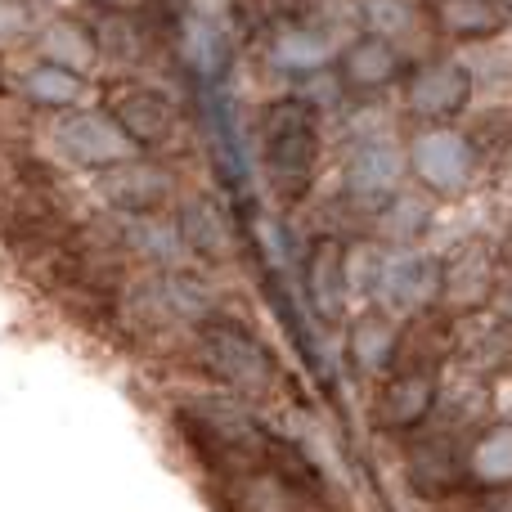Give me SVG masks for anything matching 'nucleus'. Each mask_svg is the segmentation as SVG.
<instances>
[{"label":"nucleus","mask_w":512,"mask_h":512,"mask_svg":"<svg viewBox=\"0 0 512 512\" xmlns=\"http://www.w3.org/2000/svg\"><path fill=\"white\" fill-rule=\"evenodd\" d=\"M261 144H265V171L283 198H301L315 180L319 162V135H315V108L306 99H279L261 117Z\"/></svg>","instance_id":"f257e3e1"},{"label":"nucleus","mask_w":512,"mask_h":512,"mask_svg":"<svg viewBox=\"0 0 512 512\" xmlns=\"http://www.w3.org/2000/svg\"><path fill=\"white\" fill-rule=\"evenodd\" d=\"M203 360L207 369L216 373L221 382H230L234 391H265L274 382V360L261 342L248 333V328L230 324V319H207L203 324Z\"/></svg>","instance_id":"f03ea898"},{"label":"nucleus","mask_w":512,"mask_h":512,"mask_svg":"<svg viewBox=\"0 0 512 512\" xmlns=\"http://www.w3.org/2000/svg\"><path fill=\"white\" fill-rule=\"evenodd\" d=\"M472 68L459 59H432L405 72V104L418 122L427 126H450L463 108L472 104Z\"/></svg>","instance_id":"7ed1b4c3"},{"label":"nucleus","mask_w":512,"mask_h":512,"mask_svg":"<svg viewBox=\"0 0 512 512\" xmlns=\"http://www.w3.org/2000/svg\"><path fill=\"white\" fill-rule=\"evenodd\" d=\"M409 171L418 176V185L427 194H459L463 185L477 171V153H472V140L459 135L454 126H427V131L414 135L409 144Z\"/></svg>","instance_id":"20e7f679"},{"label":"nucleus","mask_w":512,"mask_h":512,"mask_svg":"<svg viewBox=\"0 0 512 512\" xmlns=\"http://www.w3.org/2000/svg\"><path fill=\"white\" fill-rule=\"evenodd\" d=\"M54 140H59V153L72 167H86V171H108V167H122V162L135 158V140L104 108H99V113H72L68 122L59 126Z\"/></svg>","instance_id":"39448f33"},{"label":"nucleus","mask_w":512,"mask_h":512,"mask_svg":"<svg viewBox=\"0 0 512 512\" xmlns=\"http://www.w3.org/2000/svg\"><path fill=\"white\" fill-rule=\"evenodd\" d=\"M405 72H409L405 54H400V45L391 41L387 32H360L342 54H337V77H342V86L360 90V95L396 86Z\"/></svg>","instance_id":"423d86ee"},{"label":"nucleus","mask_w":512,"mask_h":512,"mask_svg":"<svg viewBox=\"0 0 512 512\" xmlns=\"http://www.w3.org/2000/svg\"><path fill=\"white\" fill-rule=\"evenodd\" d=\"M104 113L131 135L135 149H158L176 131V108L158 90H144V86H117L104 99Z\"/></svg>","instance_id":"0eeeda50"},{"label":"nucleus","mask_w":512,"mask_h":512,"mask_svg":"<svg viewBox=\"0 0 512 512\" xmlns=\"http://www.w3.org/2000/svg\"><path fill=\"white\" fill-rule=\"evenodd\" d=\"M436 391H441L436 387V373H427V369L391 373L382 382L378 400H373V423L387 427V432H414L436 409Z\"/></svg>","instance_id":"6e6552de"},{"label":"nucleus","mask_w":512,"mask_h":512,"mask_svg":"<svg viewBox=\"0 0 512 512\" xmlns=\"http://www.w3.org/2000/svg\"><path fill=\"white\" fill-rule=\"evenodd\" d=\"M427 18L450 41H490L512 27L508 0H427Z\"/></svg>","instance_id":"1a4fd4ad"},{"label":"nucleus","mask_w":512,"mask_h":512,"mask_svg":"<svg viewBox=\"0 0 512 512\" xmlns=\"http://www.w3.org/2000/svg\"><path fill=\"white\" fill-rule=\"evenodd\" d=\"M405 167H409V153H400L396 144H387V140H364V144H355V149L346 153L342 180H346V189H351V194H360V198H382V194H391V189L400 185Z\"/></svg>","instance_id":"9d476101"},{"label":"nucleus","mask_w":512,"mask_h":512,"mask_svg":"<svg viewBox=\"0 0 512 512\" xmlns=\"http://www.w3.org/2000/svg\"><path fill=\"white\" fill-rule=\"evenodd\" d=\"M171 194V176L153 162H122V167L104 171V198L113 207H126V212H153L162 198Z\"/></svg>","instance_id":"9b49d317"},{"label":"nucleus","mask_w":512,"mask_h":512,"mask_svg":"<svg viewBox=\"0 0 512 512\" xmlns=\"http://www.w3.org/2000/svg\"><path fill=\"white\" fill-rule=\"evenodd\" d=\"M378 288L396 310H418V306H432V301L441 297L445 270H441V261H432V256H409V261L391 265V270L382 274Z\"/></svg>","instance_id":"f8f14e48"},{"label":"nucleus","mask_w":512,"mask_h":512,"mask_svg":"<svg viewBox=\"0 0 512 512\" xmlns=\"http://www.w3.org/2000/svg\"><path fill=\"white\" fill-rule=\"evenodd\" d=\"M180 239L189 243V252H198L203 261H230L234 256V230L221 216V207L212 198H189L180 207Z\"/></svg>","instance_id":"ddd939ff"},{"label":"nucleus","mask_w":512,"mask_h":512,"mask_svg":"<svg viewBox=\"0 0 512 512\" xmlns=\"http://www.w3.org/2000/svg\"><path fill=\"white\" fill-rule=\"evenodd\" d=\"M396 324H391L382 310H364V315H355L351 324V337H346V351H351L355 369L369 373V378H378V373L391 369V360H396L400 342H396Z\"/></svg>","instance_id":"4468645a"},{"label":"nucleus","mask_w":512,"mask_h":512,"mask_svg":"<svg viewBox=\"0 0 512 512\" xmlns=\"http://www.w3.org/2000/svg\"><path fill=\"white\" fill-rule=\"evenodd\" d=\"M468 477L486 490L512 486V418H499L472 441L468 450Z\"/></svg>","instance_id":"2eb2a0df"},{"label":"nucleus","mask_w":512,"mask_h":512,"mask_svg":"<svg viewBox=\"0 0 512 512\" xmlns=\"http://www.w3.org/2000/svg\"><path fill=\"white\" fill-rule=\"evenodd\" d=\"M310 297H315V310L324 319L342 315V297H346V248L337 239H319L310 248Z\"/></svg>","instance_id":"dca6fc26"},{"label":"nucleus","mask_w":512,"mask_h":512,"mask_svg":"<svg viewBox=\"0 0 512 512\" xmlns=\"http://www.w3.org/2000/svg\"><path fill=\"white\" fill-rule=\"evenodd\" d=\"M23 95L41 108H54V113H72L86 99V77L77 68H68V63L45 59L23 77Z\"/></svg>","instance_id":"f3484780"},{"label":"nucleus","mask_w":512,"mask_h":512,"mask_svg":"<svg viewBox=\"0 0 512 512\" xmlns=\"http://www.w3.org/2000/svg\"><path fill=\"white\" fill-rule=\"evenodd\" d=\"M239 512H306L301 508V486H292L283 472H252L243 477V486L234 490Z\"/></svg>","instance_id":"a211bd4d"},{"label":"nucleus","mask_w":512,"mask_h":512,"mask_svg":"<svg viewBox=\"0 0 512 512\" xmlns=\"http://www.w3.org/2000/svg\"><path fill=\"white\" fill-rule=\"evenodd\" d=\"M274 59H279L283 68L319 72V68H328V45L310 32H283L279 41H274Z\"/></svg>","instance_id":"6ab92c4d"},{"label":"nucleus","mask_w":512,"mask_h":512,"mask_svg":"<svg viewBox=\"0 0 512 512\" xmlns=\"http://www.w3.org/2000/svg\"><path fill=\"white\" fill-rule=\"evenodd\" d=\"M364 18H369V32H396V27H405L409 18H414V5L409 0H364Z\"/></svg>","instance_id":"aec40b11"},{"label":"nucleus","mask_w":512,"mask_h":512,"mask_svg":"<svg viewBox=\"0 0 512 512\" xmlns=\"http://www.w3.org/2000/svg\"><path fill=\"white\" fill-rule=\"evenodd\" d=\"M95 9H104V14H135V9L144 5V0H90Z\"/></svg>","instance_id":"412c9836"},{"label":"nucleus","mask_w":512,"mask_h":512,"mask_svg":"<svg viewBox=\"0 0 512 512\" xmlns=\"http://www.w3.org/2000/svg\"><path fill=\"white\" fill-rule=\"evenodd\" d=\"M508 9H512V0H508Z\"/></svg>","instance_id":"4be33fe9"}]
</instances>
